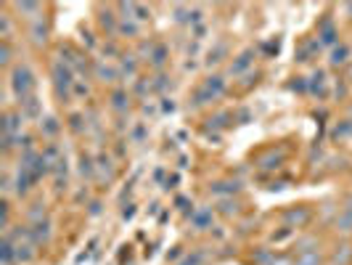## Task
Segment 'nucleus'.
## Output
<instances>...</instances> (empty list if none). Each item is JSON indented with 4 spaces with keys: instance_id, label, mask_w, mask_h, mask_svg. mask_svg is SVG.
I'll use <instances>...</instances> for the list:
<instances>
[{
    "instance_id": "nucleus-2",
    "label": "nucleus",
    "mask_w": 352,
    "mask_h": 265,
    "mask_svg": "<svg viewBox=\"0 0 352 265\" xmlns=\"http://www.w3.org/2000/svg\"><path fill=\"white\" fill-rule=\"evenodd\" d=\"M249 61H252V51H247V53H244V56H239V64H236V72L247 70V67H249Z\"/></svg>"
},
{
    "instance_id": "nucleus-4",
    "label": "nucleus",
    "mask_w": 352,
    "mask_h": 265,
    "mask_svg": "<svg viewBox=\"0 0 352 265\" xmlns=\"http://www.w3.org/2000/svg\"><path fill=\"white\" fill-rule=\"evenodd\" d=\"M300 265H318V255H307V257H302Z\"/></svg>"
},
{
    "instance_id": "nucleus-1",
    "label": "nucleus",
    "mask_w": 352,
    "mask_h": 265,
    "mask_svg": "<svg viewBox=\"0 0 352 265\" xmlns=\"http://www.w3.org/2000/svg\"><path fill=\"white\" fill-rule=\"evenodd\" d=\"M32 72L27 70V67H16V72H14V88H16L19 96H27L30 90H32Z\"/></svg>"
},
{
    "instance_id": "nucleus-5",
    "label": "nucleus",
    "mask_w": 352,
    "mask_h": 265,
    "mask_svg": "<svg viewBox=\"0 0 352 265\" xmlns=\"http://www.w3.org/2000/svg\"><path fill=\"white\" fill-rule=\"evenodd\" d=\"M347 11H350V14H352V6H350V8H347Z\"/></svg>"
},
{
    "instance_id": "nucleus-3",
    "label": "nucleus",
    "mask_w": 352,
    "mask_h": 265,
    "mask_svg": "<svg viewBox=\"0 0 352 265\" xmlns=\"http://www.w3.org/2000/svg\"><path fill=\"white\" fill-rule=\"evenodd\" d=\"M344 56H347V48H336V51H334V64L344 61Z\"/></svg>"
}]
</instances>
